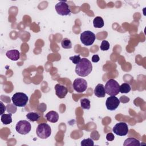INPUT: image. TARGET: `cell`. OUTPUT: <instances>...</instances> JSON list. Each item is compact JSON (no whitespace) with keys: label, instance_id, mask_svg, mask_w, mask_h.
<instances>
[{"label":"cell","instance_id":"277c9868","mask_svg":"<svg viewBox=\"0 0 146 146\" xmlns=\"http://www.w3.org/2000/svg\"><path fill=\"white\" fill-rule=\"evenodd\" d=\"M37 136L42 139H47L51 134V128L50 126L46 123L39 124L36 129Z\"/></svg>","mask_w":146,"mask_h":146},{"label":"cell","instance_id":"52a82bcc","mask_svg":"<svg viewBox=\"0 0 146 146\" xmlns=\"http://www.w3.org/2000/svg\"><path fill=\"white\" fill-rule=\"evenodd\" d=\"M57 13L62 16L68 15L71 13V9L66 1H60L55 6Z\"/></svg>","mask_w":146,"mask_h":146},{"label":"cell","instance_id":"8992f818","mask_svg":"<svg viewBox=\"0 0 146 146\" xmlns=\"http://www.w3.org/2000/svg\"><path fill=\"white\" fill-rule=\"evenodd\" d=\"M15 129L17 132L21 135H26L30 132L31 129V125L27 120H22L17 123Z\"/></svg>","mask_w":146,"mask_h":146},{"label":"cell","instance_id":"ac0fdd59","mask_svg":"<svg viewBox=\"0 0 146 146\" xmlns=\"http://www.w3.org/2000/svg\"><path fill=\"white\" fill-rule=\"evenodd\" d=\"M26 117L31 121H36L40 118V115L36 112H30L26 115Z\"/></svg>","mask_w":146,"mask_h":146},{"label":"cell","instance_id":"484cf974","mask_svg":"<svg viewBox=\"0 0 146 146\" xmlns=\"http://www.w3.org/2000/svg\"><path fill=\"white\" fill-rule=\"evenodd\" d=\"M0 108H1V115H2L5 113L6 110V107L2 102H0Z\"/></svg>","mask_w":146,"mask_h":146},{"label":"cell","instance_id":"7402d4cb","mask_svg":"<svg viewBox=\"0 0 146 146\" xmlns=\"http://www.w3.org/2000/svg\"><path fill=\"white\" fill-rule=\"evenodd\" d=\"M80 144L82 146H93L94 145V143L93 141V139L91 138H87L82 140Z\"/></svg>","mask_w":146,"mask_h":146},{"label":"cell","instance_id":"4316f807","mask_svg":"<svg viewBox=\"0 0 146 146\" xmlns=\"http://www.w3.org/2000/svg\"><path fill=\"white\" fill-rule=\"evenodd\" d=\"M100 60V58L99 56L98 55H94L92 56V59H91V60L92 62L94 63H96L98 62H99Z\"/></svg>","mask_w":146,"mask_h":146},{"label":"cell","instance_id":"5bb4252c","mask_svg":"<svg viewBox=\"0 0 146 146\" xmlns=\"http://www.w3.org/2000/svg\"><path fill=\"white\" fill-rule=\"evenodd\" d=\"M45 117L50 122L56 123L59 119V115L56 111H51L46 114Z\"/></svg>","mask_w":146,"mask_h":146},{"label":"cell","instance_id":"7c38bea8","mask_svg":"<svg viewBox=\"0 0 146 146\" xmlns=\"http://www.w3.org/2000/svg\"><path fill=\"white\" fill-rule=\"evenodd\" d=\"M6 56L10 60L17 61L20 58V52L17 50H9L6 52Z\"/></svg>","mask_w":146,"mask_h":146},{"label":"cell","instance_id":"ba28073f","mask_svg":"<svg viewBox=\"0 0 146 146\" xmlns=\"http://www.w3.org/2000/svg\"><path fill=\"white\" fill-rule=\"evenodd\" d=\"M72 87L77 92L82 93L87 88V82L83 78H77L74 80L72 83Z\"/></svg>","mask_w":146,"mask_h":146},{"label":"cell","instance_id":"5b68a950","mask_svg":"<svg viewBox=\"0 0 146 146\" xmlns=\"http://www.w3.org/2000/svg\"><path fill=\"white\" fill-rule=\"evenodd\" d=\"M96 39L95 34L91 31H84L80 34V40L85 46H91L95 42Z\"/></svg>","mask_w":146,"mask_h":146},{"label":"cell","instance_id":"30bf717a","mask_svg":"<svg viewBox=\"0 0 146 146\" xmlns=\"http://www.w3.org/2000/svg\"><path fill=\"white\" fill-rule=\"evenodd\" d=\"M120 100L115 96H111L108 97L106 102V106L107 110L110 111L115 110L120 104Z\"/></svg>","mask_w":146,"mask_h":146},{"label":"cell","instance_id":"d4e9b609","mask_svg":"<svg viewBox=\"0 0 146 146\" xmlns=\"http://www.w3.org/2000/svg\"><path fill=\"white\" fill-rule=\"evenodd\" d=\"M115 136L112 133H108L106 135V139L108 141H113L114 140Z\"/></svg>","mask_w":146,"mask_h":146},{"label":"cell","instance_id":"9a60e30c","mask_svg":"<svg viewBox=\"0 0 146 146\" xmlns=\"http://www.w3.org/2000/svg\"><path fill=\"white\" fill-rule=\"evenodd\" d=\"M124 146H139L140 143L139 140L134 137L127 138L123 143Z\"/></svg>","mask_w":146,"mask_h":146},{"label":"cell","instance_id":"cb8c5ba5","mask_svg":"<svg viewBox=\"0 0 146 146\" xmlns=\"http://www.w3.org/2000/svg\"><path fill=\"white\" fill-rule=\"evenodd\" d=\"M74 64H75L76 65L79 63V62H80L81 58L80 56V55H74L72 56H70L69 58Z\"/></svg>","mask_w":146,"mask_h":146},{"label":"cell","instance_id":"9c48e42d","mask_svg":"<svg viewBox=\"0 0 146 146\" xmlns=\"http://www.w3.org/2000/svg\"><path fill=\"white\" fill-rule=\"evenodd\" d=\"M112 131L117 135L125 136L128 132V125L124 122H120L115 125L112 128Z\"/></svg>","mask_w":146,"mask_h":146},{"label":"cell","instance_id":"7a4b0ae2","mask_svg":"<svg viewBox=\"0 0 146 146\" xmlns=\"http://www.w3.org/2000/svg\"><path fill=\"white\" fill-rule=\"evenodd\" d=\"M120 85L118 82L113 79H109L106 83L104 89L106 93L110 96H116L119 92Z\"/></svg>","mask_w":146,"mask_h":146},{"label":"cell","instance_id":"8fae6325","mask_svg":"<svg viewBox=\"0 0 146 146\" xmlns=\"http://www.w3.org/2000/svg\"><path fill=\"white\" fill-rule=\"evenodd\" d=\"M54 88L56 96L60 99L64 98L68 92L67 87L60 84H56Z\"/></svg>","mask_w":146,"mask_h":146},{"label":"cell","instance_id":"44dd1931","mask_svg":"<svg viewBox=\"0 0 146 146\" xmlns=\"http://www.w3.org/2000/svg\"><path fill=\"white\" fill-rule=\"evenodd\" d=\"M80 105L82 108L89 110L90 108V100L87 98H83L80 100Z\"/></svg>","mask_w":146,"mask_h":146},{"label":"cell","instance_id":"ffe728a7","mask_svg":"<svg viewBox=\"0 0 146 146\" xmlns=\"http://www.w3.org/2000/svg\"><path fill=\"white\" fill-rule=\"evenodd\" d=\"M61 45L63 48L66 49H69L72 48V43L70 40V39L65 38L62 39L61 42Z\"/></svg>","mask_w":146,"mask_h":146},{"label":"cell","instance_id":"e0dca14e","mask_svg":"<svg viewBox=\"0 0 146 146\" xmlns=\"http://www.w3.org/2000/svg\"><path fill=\"white\" fill-rule=\"evenodd\" d=\"M93 25L95 28H102L104 25V21L102 17H96L93 21Z\"/></svg>","mask_w":146,"mask_h":146},{"label":"cell","instance_id":"3957f363","mask_svg":"<svg viewBox=\"0 0 146 146\" xmlns=\"http://www.w3.org/2000/svg\"><path fill=\"white\" fill-rule=\"evenodd\" d=\"M11 100L13 104L16 107H22L26 106L29 100V98L25 93L16 92L13 95Z\"/></svg>","mask_w":146,"mask_h":146},{"label":"cell","instance_id":"d6986e66","mask_svg":"<svg viewBox=\"0 0 146 146\" xmlns=\"http://www.w3.org/2000/svg\"><path fill=\"white\" fill-rule=\"evenodd\" d=\"M131 86L128 83H124L119 87L120 92L122 94H127L128 93L131 91Z\"/></svg>","mask_w":146,"mask_h":146},{"label":"cell","instance_id":"603a6c76","mask_svg":"<svg viewBox=\"0 0 146 146\" xmlns=\"http://www.w3.org/2000/svg\"><path fill=\"white\" fill-rule=\"evenodd\" d=\"M110 43L108 41L106 40H103L102 42L101 45L100 46V48L102 51H107L110 48Z\"/></svg>","mask_w":146,"mask_h":146},{"label":"cell","instance_id":"2e32d148","mask_svg":"<svg viewBox=\"0 0 146 146\" xmlns=\"http://www.w3.org/2000/svg\"><path fill=\"white\" fill-rule=\"evenodd\" d=\"M11 116H12V114L11 113H7V114L3 113V114L1 115V121L2 122V123L4 124H6V125L9 124L10 123H11L12 122Z\"/></svg>","mask_w":146,"mask_h":146},{"label":"cell","instance_id":"4fadbf2b","mask_svg":"<svg viewBox=\"0 0 146 146\" xmlns=\"http://www.w3.org/2000/svg\"><path fill=\"white\" fill-rule=\"evenodd\" d=\"M104 87L102 84H98L94 89V94L98 98H104L106 95Z\"/></svg>","mask_w":146,"mask_h":146},{"label":"cell","instance_id":"6da1fadb","mask_svg":"<svg viewBox=\"0 0 146 146\" xmlns=\"http://www.w3.org/2000/svg\"><path fill=\"white\" fill-rule=\"evenodd\" d=\"M92 70V65L91 62L86 58H82L75 67V72L78 75L82 77L88 76Z\"/></svg>","mask_w":146,"mask_h":146}]
</instances>
